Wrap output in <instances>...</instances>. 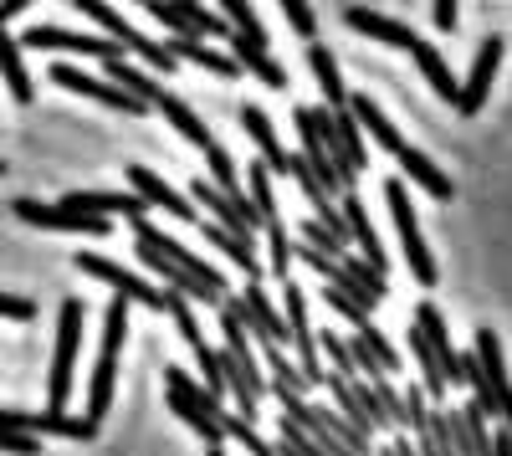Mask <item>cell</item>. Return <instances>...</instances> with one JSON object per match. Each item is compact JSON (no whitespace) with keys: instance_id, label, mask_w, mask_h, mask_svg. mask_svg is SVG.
<instances>
[{"instance_id":"obj_4","label":"cell","mask_w":512,"mask_h":456,"mask_svg":"<svg viewBox=\"0 0 512 456\" xmlns=\"http://www.w3.org/2000/svg\"><path fill=\"white\" fill-rule=\"evenodd\" d=\"M123 339H128V303L113 298L108 313H103V349H98V364H93V385H88V421L103 426L108 405H113V380H118V354H123Z\"/></svg>"},{"instance_id":"obj_7","label":"cell","mask_w":512,"mask_h":456,"mask_svg":"<svg viewBox=\"0 0 512 456\" xmlns=\"http://www.w3.org/2000/svg\"><path fill=\"white\" fill-rule=\"evenodd\" d=\"M72 6H77L82 16H88V21H93V26H98V31H103L108 41H118L123 52L144 57V62H149L154 72H175V67H180L175 57H169V47H164V41H149V36H144L139 26H128V21H123V16H118L113 6H108V0H72Z\"/></svg>"},{"instance_id":"obj_37","label":"cell","mask_w":512,"mask_h":456,"mask_svg":"<svg viewBox=\"0 0 512 456\" xmlns=\"http://www.w3.org/2000/svg\"><path fill=\"white\" fill-rule=\"evenodd\" d=\"M221 426H226V441H231V446H241L246 456H282V451H277V446H272V441H267L262 431L251 426V421L231 416V410H226V416H221Z\"/></svg>"},{"instance_id":"obj_12","label":"cell","mask_w":512,"mask_h":456,"mask_svg":"<svg viewBox=\"0 0 512 456\" xmlns=\"http://www.w3.org/2000/svg\"><path fill=\"white\" fill-rule=\"evenodd\" d=\"M154 21H164L180 41H210V36H231V26L221 21V11H205L200 0H154Z\"/></svg>"},{"instance_id":"obj_9","label":"cell","mask_w":512,"mask_h":456,"mask_svg":"<svg viewBox=\"0 0 512 456\" xmlns=\"http://www.w3.org/2000/svg\"><path fill=\"white\" fill-rule=\"evenodd\" d=\"M246 200H251L256 221H262V231H267V241H272V272L287 277V267H292V241H287V226H282V211H277V195H272V170H267L262 159L246 164Z\"/></svg>"},{"instance_id":"obj_3","label":"cell","mask_w":512,"mask_h":456,"mask_svg":"<svg viewBox=\"0 0 512 456\" xmlns=\"http://www.w3.org/2000/svg\"><path fill=\"white\" fill-rule=\"evenodd\" d=\"M164 390H169V410L205 441V446H226V426H221V416H226V405L210 395L200 380H190L180 364H164Z\"/></svg>"},{"instance_id":"obj_31","label":"cell","mask_w":512,"mask_h":456,"mask_svg":"<svg viewBox=\"0 0 512 456\" xmlns=\"http://www.w3.org/2000/svg\"><path fill=\"white\" fill-rule=\"evenodd\" d=\"M308 67H313V77H318L323 108H328V113L349 108V88H344V77H338V62H333V52L323 47V41H313V47H308Z\"/></svg>"},{"instance_id":"obj_27","label":"cell","mask_w":512,"mask_h":456,"mask_svg":"<svg viewBox=\"0 0 512 456\" xmlns=\"http://www.w3.org/2000/svg\"><path fill=\"white\" fill-rule=\"evenodd\" d=\"M134 246H139V241H134ZM139 262H144L149 272H159V277L169 282V293H180V298H195V303H210V308H221V303H226L221 293H210V287H200L195 277H185V272H180L175 262H169V257H159L154 246H139Z\"/></svg>"},{"instance_id":"obj_1","label":"cell","mask_w":512,"mask_h":456,"mask_svg":"<svg viewBox=\"0 0 512 456\" xmlns=\"http://www.w3.org/2000/svg\"><path fill=\"white\" fill-rule=\"evenodd\" d=\"M221 313V334H226V349H221V375H226V395L236 400V416L256 426V410H262L267 400V375H262V364H256L251 354V339H246V323L236 313V298L216 308Z\"/></svg>"},{"instance_id":"obj_36","label":"cell","mask_w":512,"mask_h":456,"mask_svg":"<svg viewBox=\"0 0 512 456\" xmlns=\"http://www.w3.org/2000/svg\"><path fill=\"white\" fill-rule=\"evenodd\" d=\"M344 272H349V287H354V303H359V308H369V313H374L384 298H390V287H384V277H379L369 262H359L354 252L344 257Z\"/></svg>"},{"instance_id":"obj_5","label":"cell","mask_w":512,"mask_h":456,"mask_svg":"<svg viewBox=\"0 0 512 456\" xmlns=\"http://www.w3.org/2000/svg\"><path fill=\"white\" fill-rule=\"evenodd\" d=\"M282 318H287V349H292V364H297V375L308 380V390L313 385H323V354H318V328H313V318H308V293L297 282H282Z\"/></svg>"},{"instance_id":"obj_23","label":"cell","mask_w":512,"mask_h":456,"mask_svg":"<svg viewBox=\"0 0 512 456\" xmlns=\"http://www.w3.org/2000/svg\"><path fill=\"white\" fill-rule=\"evenodd\" d=\"M62 205H67V211H88V216H128V221H144V211H149V205L134 195V190H128V195H118V190H72V195H62Z\"/></svg>"},{"instance_id":"obj_39","label":"cell","mask_w":512,"mask_h":456,"mask_svg":"<svg viewBox=\"0 0 512 456\" xmlns=\"http://www.w3.org/2000/svg\"><path fill=\"white\" fill-rule=\"evenodd\" d=\"M205 164H210V175H205L210 185L226 190V195H241V180H236V175H241V164H236L221 144H210V149H205Z\"/></svg>"},{"instance_id":"obj_29","label":"cell","mask_w":512,"mask_h":456,"mask_svg":"<svg viewBox=\"0 0 512 456\" xmlns=\"http://www.w3.org/2000/svg\"><path fill=\"white\" fill-rule=\"evenodd\" d=\"M349 113L359 118V129H364V134H369L379 149H390V154L400 159V149H405V134H400V129H395V123L384 118V113H379V103H374L369 93H354V98H349Z\"/></svg>"},{"instance_id":"obj_25","label":"cell","mask_w":512,"mask_h":456,"mask_svg":"<svg viewBox=\"0 0 512 456\" xmlns=\"http://www.w3.org/2000/svg\"><path fill=\"white\" fill-rule=\"evenodd\" d=\"M241 129L251 134V144H256V154H262V164L272 175H292V154L277 144V134H272V123H267V113L262 108H241Z\"/></svg>"},{"instance_id":"obj_28","label":"cell","mask_w":512,"mask_h":456,"mask_svg":"<svg viewBox=\"0 0 512 456\" xmlns=\"http://www.w3.org/2000/svg\"><path fill=\"white\" fill-rule=\"evenodd\" d=\"M226 47H231V57H236L251 77H262L272 93H277V88H287V67H282L267 47H256V41H246V36H236V31L226 36Z\"/></svg>"},{"instance_id":"obj_15","label":"cell","mask_w":512,"mask_h":456,"mask_svg":"<svg viewBox=\"0 0 512 456\" xmlns=\"http://www.w3.org/2000/svg\"><path fill=\"white\" fill-rule=\"evenodd\" d=\"M190 200L200 205V216L210 211V216H216V226H226V231H236V236H246V241L256 236V226H262L246 195H226V190H216L210 180H190Z\"/></svg>"},{"instance_id":"obj_10","label":"cell","mask_w":512,"mask_h":456,"mask_svg":"<svg viewBox=\"0 0 512 456\" xmlns=\"http://www.w3.org/2000/svg\"><path fill=\"white\" fill-rule=\"evenodd\" d=\"M236 313H241V323H246V339H256L262 349H287V344H292V339H287V318L272 308V298H267L262 282H246V287H241Z\"/></svg>"},{"instance_id":"obj_41","label":"cell","mask_w":512,"mask_h":456,"mask_svg":"<svg viewBox=\"0 0 512 456\" xmlns=\"http://www.w3.org/2000/svg\"><path fill=\"white\" fill-rule=\"evenodd\" d=\"M333 129H338V139H344L349 159L359 164V175H364V170H369V149H364V129H359V118H354L349 108H338V113H333Z\"/></svg>"},{"instance_id":"obj_14","label":"cell","mask_w":512,"mask_h":456,"mask_svg":"<svg viewBox=\"0 0 512 456\" xmlns=\"http://www.w3.org/2000/svg\"><path fill=\"white\" fill-rule=\"evenodd\" d=\"M21 47H41V52H67V57H98V62H113L123 57L118 41L108 36H82V31H67V26H31L21 36Z\"/></svg>"},{"instance_id":"obj_53","label":"cell","mask_w":512,"mask_h":456,"mask_svg":"<svg viewBox=\"0 0 512 456\" xmlns=\"http://www.w3.org/2000/svg\"><path fill=\"white\" fill-rule=\"evenodd\" d=\"M0 175H6V164H0Z\"/></svg>"},{"instance_id":"obj_18","label":"cell","mask_w":512,"mask_h":456,"mask_svg":"<svg viewBox=\"0 0 512 456\" xmlns=\"http://www.w3.org/2000/svg\"><path fill=\"white\" fill-rule=\"evenodd\" d=\"M128 185H134V195L149 205V211H169L175 221H200V205L190 195H180L169 180H159V170H149V164H128Z\"/></svg>"},{"instance_id":"obj_11","label":"cell","mask_w":512,"mask_h":456,"mask_svg":"<svg viewBox=\"0 0 512 456\" xmlns=\"http://www.w3.org/2000/svg\"><path fill=\"white\" fill-rule=\"evenodd\" d=\"M77 272H88V277H98L103 287H113V298H123V303L164 308V293H159L154 282H144L139 272H128V267H118V262H108V257H98V252H77Z\"/></svg>"},{"instance_id":"obj_48","label":"cell","mask_w":512,"mask_h":456,"mask_svg":"<svg viewBox=\"0 0 512 456\" xmlns=\"http://www.w3.org/2000/svg\"><path fill=\"white\" fill-rule=\"evenodd\" d=\"M431 16H436V31H456V0H431Z\"/></svg>"},{"instance_id":"obj_24","label":"cell","mask_w":512,"mask_h":456,"mask_svg":"<svg viewBox=\"0 0 512 456\" xmlns=\"http://www.w3.org/2000/svg\"><path fill=\"white\" fill-rule=\"evenodd\" d=\"M344 26H349V31H364V36H374V41H384V47H400V52H415V41H420L405 21H390V16H379V11H369V6H344Z\"/></svg>"},{"instance_id":"obj_33","label":"cell","mask_w":512,"mask_h":456,"mask_svg":"<svg viewBox=\"0 0 512 456\" xmlns=\"http://www.w3.org/2000/svg\"><path fill=\"white\" fill-rule=\"evenodd\" d=\"M400 170H405L420 190H431L436 200H451V180H446V170H441V164H436L431 154H425V149L405 144V149H400Z\"/></svg>"},{"instance_id":"obj_42","label":"cell","mask_w":512,"mask_h":456,"mask_svg":"<svg viewBox=\"0 0 512 456\" xmlns=\"http://www.w3.org/2000/svg\"><path fill=\"white\" fill-rule=\"evenodd\" d=\"M374 395L384 405V426H390V436H405V390H395V380H374Z\"/></svg>"},{"instance_id":"obj_2","label":"cell","mask_w":512,"mask_h":456,"mask_svg":"<svg viewBox=\"0 0 512 456\" xmlns=\"http://www.w3.org/2000/svg\"><path fill=\"white\" fill-rule=\"evenodd\" d=\"M272 395L282 400V416L303 426L328 456H374V436L359 431L349 416H338L333 405H318L313 395H297V390H282V385H272Z\"/></svg>"},{"instance_id":"obj_17","label":"cell","mask_w":512,"mask_h":456,"mask_svg":"<svg viewBox=\"0 0 512 456\" xmlns=\"http://www.w3.org/2000/svg\"><path fill=\"white\" fill-rule=\"evenodd\" d=\"M11 211L26 221V226H41V231H77V236H108L113 221L103 216H88V211H67V205H41V200H16Z\"/></svg>"},{"instance_id":"obj_46","label":"cell","mask_w":512,"mask_h":456,"mask_svg":"<svg viewBox=\"0 0 512 456\" xmlns=\"http://www.w3.org/2000/svg\"><path fill=\"white\" fill-rule=\"evenodd\" d=\"M0 451H11V456H41V436H26V431H0Z\"/></svg>"},{"instance_id":"obj_34","label":"cell","mask_w":512,"mask_h":456,"mask_svg":"<svg viewBox=\"0 0 512 456\" xmlns=\"http://www.w3.org/2000/svg\"><path fill=\"white\" fill-rule=\"evenodd\" d=\"M410 57H415L420 77L436 88V98H446V103H456V98H461V82H456V72L446 67V57H441L436 47H425V41H415V52H410Z\"/></svg>"},{"instance_id":"obj_21","label":"cell","mask_w":512,"mask_h":456,"mask_svg":"<svg viewBox=\"0 0 512 456\" xmlns=\"http://www.w3.org/2000/svg\"><path fill=\"white\" fill-rule=\"evenodd\" d=\"M415 328H420L425 339H431L446 390H451V385H466V375H461V354H456V344H451V334H446V318H441V308H436V303H420V308H415Z\"/></svg>"},{"instance_id":"obj_6","label":"cell","mask_w":512,"mask_h":456,"mask_svg":"<svg viewBox=\"0 0 512 456\" xmlns=\"http://www.w3.org/2000/svg\"><path fill=\"white\" fill-rule=\"evenodd\" d=\"M384 205H390V221H395V236L405 246V262H410V277L420 287H436V257H431V246H425L420 236V221H415V205H410V190L400 180H384Z\"/></svg>"},{"instance_id":"obj_47","label":"cell","mask_w":512,"mask_h":456,"mask_svg":"<svg viewBox=\"0 0 512 456\" xmlns=\"http://www.w3.org/2000/svg\"><path fill=\"white\" fill-rule=\"evenodd\" d=\"M0 318L31 323V318H36V303H31V298H16V293H0Z\"/></svg>"},{"instance_id":"obj_22","label":"cell","mask_w":512,"mask_h":456,"mask_svg":"<svg viewBox=\"0 0 512 456\" xmlns=\"http://www.w3.org/2000/svg\"><path fill=\"white\" fill-rule=\"evenodd\" d=\"M338 211H344V221H349V231H354L359 262H369V267L384 277V267H390V252L379 246V231H374V221H369V211H364V200H359L354 190H344V195H338Z\"/></svg>"},{"instance_id":"obj_51","label":"cell","mask_w":512,"mask_h":456,"mask_svg":"<svg viewBox=\"0 0 512 456\" xmlns=\"http://www.w3.org/2000/svg\"><path fill=\"white\" fill-rule=\"evenodd\" d=\"M205 456H231L226 446H205Z\"/></svg>"},{"instance_id":"obj_44","label":"cell","mask_w":512,"mask_h":456,"mask_svg":"<svg viewBox=\"0 0 512 456\" xmlns=\"http://www.w3.org/2000/svg\"><path fill=\"white\" fill-rule=\"evenodd\" d=\"M277 6L287 11V21H292L297 36H303V41H318V16H313L308 0H277Z\"/></svg>"},{"instance_id":"obj_8","label":"cell","mask_w":512,"mask_h":456,"mask_svg":"<svg viewBox=\"0 0 512 456\" xmlns=\"http://www.w3.org/2000/svg\"><path fill=\"white\" fill-rule=\"evenodd\" d=\"M82 318H88V308H82L77 298H67L62 313H57V354H52V375H47V400H52V410H67V395H72L77 349H82Z\"/></svg>"},{"instance_id":"obj_50","label":"cell","mask_w":512,"mask_h":456,"mask_svg":"<svg viewBox=\"0 0 512 456\" xmlns=\"http://www.w3.org/2000/svg\"><path fill=\"white\" fill-rule=\"evenodd\" d=\"M492 456H512V431H507V426L492 431Z\"/></svg>"},{"instance_id":"obj_49","label":"cell","mask_w":512,"mask_h":456,"mask_svg":"<svg viewBox=\"0 0 512 456\" xmlns=\"http://www.w3.org/2000/svg\"><path fill=\"white\" fill-rule=\"evenodd\" d=\"M26 6H31V0H0V31H6V21H16Z\"/></svg>"},{"instance_id":"obj_40","label":"cell","mask_w":512,"mask_h":456,"mask_svg":"<svg viewBox=\"0 0 512 456\" xmlns=\"http://www.w3.org/2000/svg\"><path fill=\"white\" fill-rule=\"evenodd\" d=\"M277 451H282V456H328L303 426L287 421V416H277Z\"/></svg>"},{"instance_id":"obj_19","label":"cell","mask_w":512,"mask_h":456,"mask_svg":"<svg viewBox=\"0 0 512 456\" xmlns=\"http://www.w3.org/2000/svg\"><path fill=\"white\" fill-rule=\"evenodd\" d=\"M502 47H507L502 36H487L482 47H477L472 72H466V82H461V98H456V113H461V118H477V108L487 103V93H492V77H497V67H502Z\"/></svg>"},{"instance_id":"obj_35","label":"cell","mask_w":512,"mask_h":456,"mask_svg":"<svg viewBox=\"0 0 512 456\" xmlns=\"http://www.w3.org/2000/svg\"><path fill=\"white\" fill-rule=\"evenodd\" d=\"M0 77L11 82V98H16V103H31V98H36L31 72H26V62H21V41H16L11 31H0Z\"/></svg>"},{"instance_id":"obj_32","label":"cell","mask_w":512,"mask_h":456,"mask_svg":"<svg viewBox=\"0 0 512 456\" xmlns=\"http://www.w3.org/2000/svg\"><path fill=\"white\" fill-rule=\"evenodd\" d=\"M164 47H169V57H175V62H195V67H205V72H216V77H241V62L231 57V52H216V47H205V41H164Z\"/></svg>"},{"instance_id":"obj_13","label":"cell","mask_w":512,"mask_h":456,"mask_svg":"<svg viewBox=\"0 0 512 456\" xmlns=\"http://www.w3.org/2000/svg\"><path fill=\"white\" fill-rule=\"evenodd\" d=\"M134 241H139V246H154V252H159V257H169V262H175L185 277H195L200 287H210V293H221V298H226V277H221L216 267H210L205 257H195L190 246H180L175 236H164L159 226H149V221H134Z\"/></svg>"},{"instance_id":"obj_43","label":"cell","mask_w":512,"mask_h":456,"mask_svg":"<svg viewBox=\"0 0 512 456\" xmlns=\"http://www.w3.org/2000/svg\"><path fill=\"white\" fill-rule=\"evenodd\" d=\"M267 369H272V385L297 390V395H313V390H308V380L297 375V364L287 359V349H267Z\"/></svg>"},{"instance_id":"obj_30","label":"cell","mask_w":512,"mask_h":456,"mask_svg":"<svg viewBox=\"0 0 512 456\" xmlns=\"http://www.w3.org/2000/svg\"><path fill=\"white\" fill-rule=\"evenodd\" d=\"M200 221H205V216H200ZM205 241L216 246V252H226L236 272H246L251 282H262V257H256V241H246V236H236V231H226V226H216V221H205Z\"/></svg>"},{"instance_id":"obj_38","label":"cell","mask_w":512,"mask_h":456,"mask_svg":"<svg viewBox=\"0 0 512 456\" xmlns=\"http://www.w3.org/2000/svg\"><path fill=\"white\" fill-rule=\"evenodd\" d=\"M354 339H359V344H364V349H369V354L379 359V369H384V375H400V354H395V344H390V334H384V328H379L374 318L354 328Z\"/></svg>"},{"instance_id":"obj_20","label":"cell","mask_w":512,"mask_h":456,"mask_svg":"<svg viewBox=\"0 0 512 456\" xmlns=\"http://www.w3.org/2000/svg\"><path fill=\"white\" fill-rule=\"evenodd\" d=\"M52 82L57 88H67V93H82V98H93V103H108L113 113H149L139 98H128L123 88H113V82H98V77H88V72H77L72 62H52Z\"/></svg>"},{"instance_id":"obj_52","label":"cell","mask_w":512,"mask_h":456,"mask_svg":"<svg viewBox=\"0 0 512 456\" xmlns=\"http://www.w3.org/2000/svg\"><path fill=\"white\" fill-rule=\"evenodd\" d=\"M139 6H144V11H154V0H139Z\"/></svg>"},{"instance_id":"obj_16","label":"cell","mask_w":512,"mask_h":456,"mask_svg":"<svg viewBox=\"0 0 512 456\" xmlns=\"http://www.w3.org/2000/svg\"><path fill=\"white\" fill-rule=\"evenodd\" d=\"M472 354H477V369H482V380H487V390H492V400H497V421L512 431V375H507L497 328H477Z\"/></svg>"},{"instance_id":"obj_26","label":"cell","mask_w":512,"mask_h":456,"mask_svg":"<svg viewBox=\"0 0 512 456\" xmlns=\"http://www.w3.org/2000/svg\"><path fill=\"white\" fill-rule=\"evenodd\" d=\"M154 108H159L169 123H175V134H180V139H190L195 149H210V144H216V134L205 129V118H200V113H195V108H190V103H185L175 88H159Z\"/></svg>"},{"instance_id":"obj_45","label":"cell","mask_w":512,"mask_h":456,"mask_svg":"<svg viewBox=\"0 0 512 456\" xmlns=\"http://www.w3.org/2000/svg\"><path fill=\"white\" fill-rule=\"evenodd\" d=\"M323 303H328V308H333L338 318H349L354 328H359V323H369V308H359V303H354L349 293H338V287H323Z\"/></svg>"}]
</instances>
